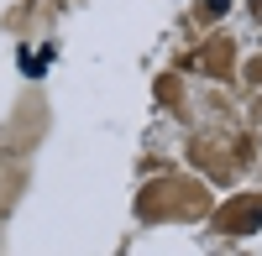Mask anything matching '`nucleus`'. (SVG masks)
Instances as JSON below:
<instances>
[]
</instances>
